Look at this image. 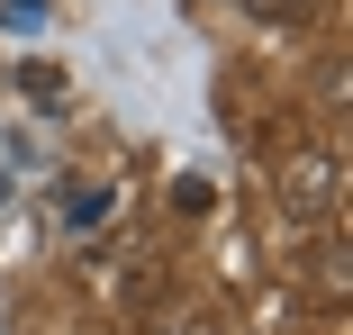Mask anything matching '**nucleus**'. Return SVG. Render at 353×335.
I'll return each instance as SVG.
<instances>
[{"instance_id":"nucleus-3","label":"nucleus","mask_w":353,"mask_h":335,"mask_svg":"<svg viewBox=\"0 0 353 335\" xmlns=\"http://www.w3.org/2000/svg\"><path fill=\"white\" fill-rule=\"evenodd\" d=\"M100 218H109L100 190H63V227H100Z\"/></svg>"},{"instance_id":"nucleus-1","label":"nucleus","mask_w":353,"mask_h":335,"mask_svg":"<svg viewBox=\"0 0 353 335\" xmlns=\"http://www.w3.org/2000/svg\"><path fill=\"white\" fill-rule=\"evenodd\" d=\"M281 199H290L299 218H335V199H344V163L326 145H299L290 163H281Z\"/></svg>"},{"instance_id":"nucleus-2","label":"nucleus","mask_w":353,"mask_h":335,"mask_svg":"<svg viewBox=\"0 0 353 335\" xmlns=\"http://www.w3.org/2000/svg\"><path fill=\"white\" fill-rule=\"evenodd\" d=\"M245 19H254V28H308L317 0H245Z\"/></svg>"}]
</instances>
